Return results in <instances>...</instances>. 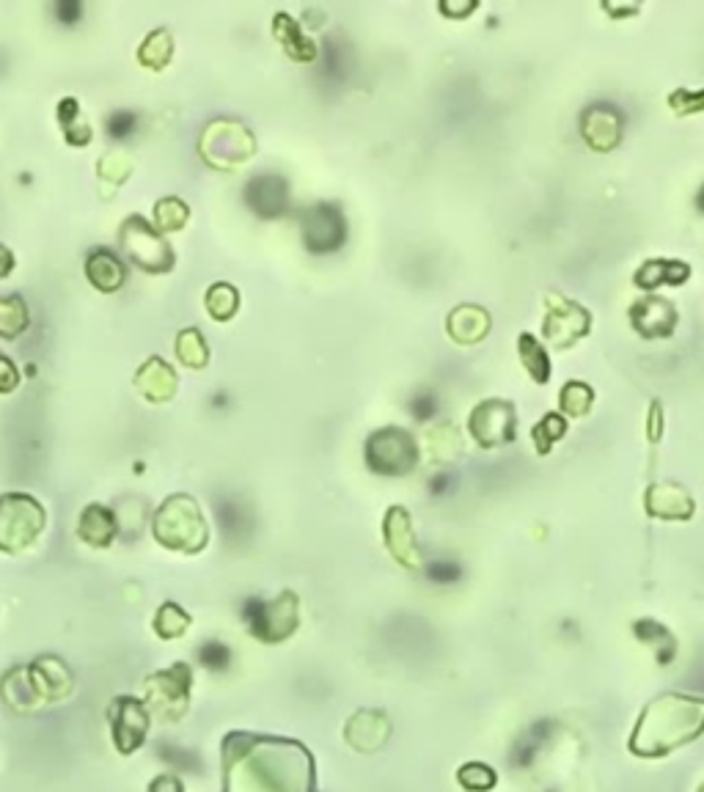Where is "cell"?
<instances>
[{
  "label": "cell",
  "instance_id": "23",
  "mask_svg": "<svg viewBox=\"0 0 704 792\" xmlns=\"http://www.w3.org/2000/svg\"><path fill=\"white\" fill-rule=\"evenodd\" d=\"M154 633L163 638V641H174L182 638L190 627V616L182 605L176 603H163L154 614Z\"/></svg>",
  "mask_w": 704,
  "mask_h": 792
},
{
  "label": "cell",
  "instance_id": "33",
  "mask_svg": "<svg viewBox=\"0 0 704 792\" xmlns=\"http://www.w3.org/2000/svg\"><path fill=\"white\" fill-rule=\"evenodd\" d=\"M11 270H14V253L6 245H0V278H6Z\"/></svg>",
  "mask_w": 704,
  "mask_h": 792
},
{
  "label": "cell",
  "instance_id": "13",
  "mask_svg": "<svg viewBox=\"0 0 704 792\" xmlns=\"http://www.w3.org/2000/svg\"><path fill=\"white\" fill-rule=\"evenodd\" d=\"M132 383H135V388L141 391L146 402H168V399L176 394L179 380H176V372L163 361V358L152 355V358L143 361V366L138 369V374H135Z\"/></svg>",
  "mask_w": 704,
  "mask_h": 792
},
{
  "label": "cell",
  "instance_id": "34",
  "mask_svg": "<svg viewBox=\"0 0 704 792\" xmlns=\"http://www.w3.org/2000/svg\"><path fill=\"white\" fill-rule=\"evenodd\" d=\"M693 204H696V209L704 215V185L699 187V193H696V198H693Z\"/></svg>",
  "mask_w": 704,
  "mask_h": 792
},
{
  "label": "cell",
  "instance_id": "16",
  "mask_svg": "<svg viewBox=\"0 0 704 792\" xmlns=\"http://www.w3.org/2000/svg\"><path fill=\"white\" fill-rule=\"evenodd\" d=\"M0 699L9 704L14 713H31L39 707V696L33 693L31 682H28V674H25V666H14V669L3 677L0 682Z\"/></svg>",
  "mask_w": 704,
  "mask_h": 792
},
{
  "label": "cell",
  "instance_id": "21",
  "mask_svg": "<svg viewBox=\"0 0 704 792\" xmlns=\"http://www.w3.org/2000/svg\"><path fill=\"white\" fill-rule=\"evenodd\" d=\"M187 218H190V209H187L185 201L176 196H165L154 204L152 226L160 234H171V231L185 229Z\"/></svg>",
  "mask_w": 704,
  "mask_h": 792
},
{
  "label": "cell",
  "instance_id": "9",
  "mask_svg": "<svg viewBox=\"0 0 704 792\" xmlns=\"http://www.w3.org/2000/svg\"><path fill=\"white\" fill-rule=\"evenodd\" d=\"M366 457H369V465H372L374 471L402 473L407 468H413V462H416V446H413V438L407 435L405 429L388 427L374 432L372 438H369Z\"/></svg>",
  "mask_w": 704,
  "mask_h": 792
},
{
  "label": "cell",
  "instance_id": "8",
  "mask_svg": "<svg viewBox=\"0 0 704 792\" xmlns=\"http://www.w3.org/2000/svg\"><path fill=\"white\" fill-rule=\"evenodd\" d=\"M347 237V223H344V212L339 204H314L303 218V242L308 251L314 253H330L344 245Z\"/></svg>",
  "mask_w": 704,
  "mask_h": 792
},
{
  "label": "cell",
  "instance_id": "5",
  "mask_svg": "<svg viewBox=\"0 0 704 792\" xmlns=\"http://www.w3.org/2000/svg\"><path fill=\"white\" fill-rule=\"evenodd\" d=\"M119 242L132 264H138L146 273H171L176 264V253L171 242L154 229L152 220L143 215H130L121 223Z\"/></svg>",
  "mask_w": 704,
  "mask_h": 792
},
{
  "label": "cell",
  "instance_id": "12",
  "mask_svg": "<svg viewBox=\"0 0 704 792\" xmlns=\"http://www.w3.org/2000/svg\"><path fill=\"white\" fill-rule=\"evenodd\" d=\"M245 201L259 218L270 220L284 215L286 204H289V187H286L284 176L256 174L245 185Z\"/></svg>",
  "mask_w": 704,
  "mask_h": 792
},
{
  "label": "cell",
  "instance_id": "1",
  "mask_svg": "<svg viewBox=\"0 0 704 792\" xmlns=\"http://www.w3.org/2000/svg\"><path fill=\"white\" fill-rule=\"evenodd\" d=\"M306 748L278 737L231 732L223 740V792H311Z\"/></svg>",
  "mask_w": 704,
  "mask_h": 792
},
{
  "label": "cell",
  "instance_id": "29",
  "mask_svg": "<svg viewBox=\"0 0 704 792\" xmlns=\"http://www.w3.org/2000/svg\"><path fill=\"white\" fill-rule=\"evenodd\" d=\"M20 385V369L9 355H0V394H11Z\"/></svg>",
  "mask_w": 704,
  "mask_h": 792
},
{
  "label": "cell",
  "instance_id": "20",
  "mask_svg": "<svg viewBox=\"0 0 704 792\" xmlns=\"http://www.w3.org/2000/svg\"><path fill=\"white\" fill-rule=\"evenodd\" d=\"M204 306H207L209 317L215 322H229L237 314V308H240V292L231 284H226V281H218V284H212L207 289Z\"/></svg>",
  "mask_w": 704,
  "mask_h": 792
},
{
  "label": "cell",
  "instance_id": "14",
  "mask_svg": "<svg viewBox=\"0 0 704 792\" xmlns=\"http://www.w3.org/2000/svg\"><path fill=\"white\" fill-rule=\"evenodd\" d=\"M116 531H119V523H116V515L110 506L102 504H88L83 512H80V520H77V537L86 542L88 548L105 550L110 548V542L116 539Z\"/></svg>",
  "mask_w": 704,
  "mask_h": 792
},
{
  "label": "cell",
  "instance_id": "15",
  "mask_svg": "<svg viewBox=\"0 0 704 792\" xmlns=\"http://www.w3.org/2000/svg\"><path fill=\"white\" fill-rule=\"evenodd\" d=\"M86 278L91 281L94 289L110 295V292H119L121 286H124V281H127V270H124V264H121V259L116 256V251H110L105 245H99V248H94V251L86 256Z\"/></svg>",
  "mask_w": 704,
  "mask_h": 792
},
{
  "label": "cell",
  "instance_id": "10",
  "mask_svg": "<svg viewBox=\"0 0 704 792\" xmlns=\"http://www.w3.org/2000/svg\"><path fill=\"white\" fill-rule=\"evenodd\" d=\"M25 674L42 704L64 702L75 691V677L58 655H39L25 666Z\"/></svg>",
  "mask_w": 704,
  "mask_h": 792
},
{
  "label": "cell",
  "instance_id": "2",
  "mask_svg": "<svg viewBox=\"0 0 704 792\" xmlns=\"http://www.w3.org/2000/svg\"><path fill=\"white\" fill-rule=\"evenodd\" d=\"M152 534L165 550L174 553H201L209 542L207 520L196 498L185 493L168 495L152 517Z\"/></svg>",
  "mask_w": 704,
  "mask_h": 792
},
{
  "label": "cell",
  "instance_id": "22",
  "mask_svg": "<svg viewBox=\"0 0 704 792\" xmlns=\"http://www.w3.org/2000/svg\"><path fill=\"white\" fill-rule=\"evenodd\" d=\"M176 358L185 363L187 369H204L209 363V347L204 336L196 328H185L176 336Z\"/></svg>",
  "mask_w": 704,
  "mask_h": 792
},
{
  "label": "cell",
  "instance_id": "24",
  "mask_svg": "<svg viewBox=\"0 0 704 792\" xmlns=\"http://www.w3.org/2000/svg\"><path fill=\"white\" fill-rule=\"evenodd\" d=\"M275 36L284 42L289 55H295L297 61H311V58H314V47H311V42H306V39L300 36V31H297V25L292 22V17H286V14H278V17H275Z\"/></svg>",
  "mask_w": 704,
  "mask_h": 792
},
{
  "label": "cell",
  "instance_id": "25",
  "mask_svg": "<svg viewBox=\"0 0 704 792\" xmlns=\"http://www.w3.org/2000/svg\"><path fill=\"white\" fill-rule=\"evenodd\" d=\"M97 174L102 182H108L110 179V190H113V187L121 185V182H124V179L132 174V160L127 157V154H121V152L105 154V157L99 160Z\"/></svg>",
  "mask_w": 704,
  "mask_h": 792
},
{
  "label": "cell",
  "instance_id": "4",
  "mask_svg": "<svg viewBox=\"0 0 704 792\" xmlns=\"http://www.w3.org/2000/svg\"><path fill=\"white\" fill-rule=\"evenodd\" d=\"M146 688V707L154 718L165 724H176L190 707V691H193V669L187 663H174L163 671H154L143 682Z\"/></svg>",
  "mask_w": 704,
  "mask_h": 792
},
{
  "label": "cell",
  "instance_id": "31",
  "mask_svg": "<svg viewBox=\"0 0 704 792\" xmlns=\"http://www.w3.org/2000/svg\"><path fill=\"white\" fill-rule=\"evenodd\" d=\"M149 792H185V784L174 773H160L157 779L149 781Z\"/></svg>",
  "mask_w": 704,
  "mask_h": 792
},
{
  "label": "cell",
  "instance_id": "3",
  "mask_svg": "<svg viewBox=\"0 0 704 792\" xmlns=\"http://www.w3.org/2000/svg\"><path fill=\"white\" fill-rule=\"evenodd\" d=\"M47 528L44 506L28 493L0 495V550L22 553L33 548Z\"/></svg>",
  "mask_w": 704,
  "mask_h": 792
},
{
  "label": "cell",
  "instance_id": "28",
  "mask_svg": "<svg viewBox=\"0 0 704 792\" xmlns=\"http://www.w3.org/2000/svg\"><path fill=\"white\" fill-rule=\"evenodd\" d=\"M561 432H564V421H561L559 416H545V421H542V424L534 429V438H537V443L539 440H545V443H542V449H548V443L559 440Z\"/></svg>",
  "mask_w": 704,
  "mask_h": 792
},
{
  "label": "cell",
  "instance_id": "27",
  "mask_svg": "<svg viewBox=\"0 0 704 792\" xmlns=\"http://www.w3.org/2000/svg\"><path fill=\"white\" fill-rule=\"evenodd\" d=\"M105 127H108L110 138H127L135 130V113H130V110H116V113L108 116Z\"/></svg>",
  "mask_w": 704,
  "mask_h": 792
},
{
  "label": "cell",
  "instance_id": "26",
  "mask_svg": "<svg viewBox=\"0 0 704 792\" xmlns=\"http://www.w3.org/2000/svg\"><path fill=\"white\" fill-rule=\"evenodd\" d=\"M677 262H647L641 270H638L636 281L644 289H652V286H658L660 281H674L671 278V267H674Z\"/></svg>",
  "mask_w": 704,
  "mask_h": 792
},
{
  "label": "cell",
  "instance_id": "7",
  "mask_svg": "<svg viewBox=\"0 0 704 792\" xmlns=\"http://www.w3.org/2000/svg\"><path fill=\"white\" fill-rule=\"evenodd\" d=\"M108 721L113 748L124 757H130L146 743L149 726H152V713H149L146 702L135 699V696H116L108 707Z\"/></svg>",
  "mask_w": 704,
  "mask_h": 792
},
{
  "label": "cell",
  "instance_id": "30",
  "mask_svg": "<svg viewBox=\"0 0 704 792\" xmlns=\"http://www.w3.org/2000/svg\"><path fill=\"white\" fill-rule=\"evenodd\" d=\"M410 413L418 418V421H427V418L435 416V410H438V402H435V396L432 394H418L410 399Z\"/></svg>",
  "mask_w": 704,
  "mask_h": 792
},
{
  "label": "cell",
  "instance_id": "17",
  "mask_svg": "<svg viewBox=\"0 0 704 792\" xmlns=\"http://www.w3.org/2000/svg\"><path fill=\"white\" fill-rule=\"evenodd\" d=\"M171 58H174V36H171L168 28L152 31L138 47V64L146 66V69H154V72L165 69L171 64Z\"/></svg>",
  "mask_w": 704,
  "mask_h": 792
},
{
  "label": "cell",
  "instance_id": "18",
  "mask_svg": "<svg viewBox=\"0 0 704 792\" xmlns=\"http://www.w3.org/2000/svg\"><path fill=\"white\" fill-rule=\"evenodd\" d=\"M28 303L20 295L0 297V339H17L28 328Z\"/></svg>",
  "mask_w": 704,
  "mask_h": 792
},
{
  "label": "cell",
  "instance_id": "19",
  "mask_svg": "<svg viewBox=\"0 0 704 792\" xmlns=\"http://www.w3.org/2000/svg\"><path fill=\"white\" fill-rule=\"evenodd\" d=\"M58 121L64 127V138L69 146H86L94 138L91 124L80 121V105H77L75 97H64L58 102Z\"/></svg>",
  "mask_w": 704,
  "mask_h": 792
},
{
  "label": "cell",
  "instance_id": "6",
  "mask_svg": "<svg viewBox=\"0 0 704 792\" xmlns=\"http://www.w3.org/2000/svg\"><path fill=\"white\" fill-rule=\"evenodd\" d=\"M198 152L207 160L212 168H223L229 171L234 165L245 163L253 154V138L251 132L245 130L242 124L229 119L212 121L201 132V141H198Z\"/></svg>",
  "mask_w": 704,
  "mask_h": 792
},
{
  "label": "cell",
  "instance_id": "32",
  "mask_svg": "<svg viewBox=\"0 0 704 792\" xmlns=\"http://www.w3.org/2000/svg\"><path fill=\"white\" fill-rule=\"evenodd\" d=\"M55 14H58V20L64 22V25H75L80 20V14H83V6L80 3H58Z\"/></svg>",
  "mask_w": 704,
  "mask_h": 792
},
{
  "label": "cell",
  "instance_id": "11",
  "mask_svg": "<svg viewBox=\"0 0 704 792\" xmlns=\"http://www.w3.org/2000/svg\"><path fill=\"white\" fill-rule=\"evenodd\" d=\"M245 614H248L245 619H248L251 630L262 638V641H281V638L289 636L297 625V603L289 592L281 594L275 603H259V600H251Z\"/></svg>",
  "mask_w": 704,
  "mask_h": 792
}]
</instances>
